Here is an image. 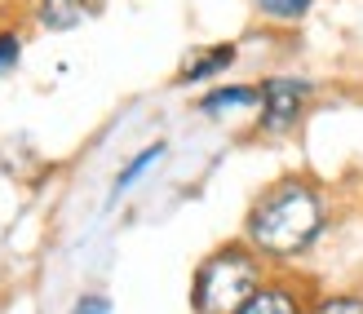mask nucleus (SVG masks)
<instances>
[{"instance_id":"nucleus-7","label":"nucleus","mask_w":363,"mask_h":314,"mask_svg":"<svg viewBox=\"0 0 363 314\" xmlns=\"http://www.w3.org/2000/svg\"><path fill=\"white\" fill-rule=\"evenodd\" d=\"M240 106H262V89L222 84V89H213V94L199 98V111H204V116H222V111H240Z\"/></svg>"},{"instance_id":"nucleus-6","label":"nucleus","mask_w":363,"mask_h":314,"mask_svg":"<svg viewBox=\"0 0 363 314\" xmlns=\"http://www.w3.org/2000/svg\"><path fill=\"white\" fill-rule=\"evenodd\" d=\"M235 62V45H208V49H195L186 62L177 71V84H204L213 76H222V71Z\"/></svg>"},{"instance_id":"nucleus-11","label":"nucleus","mask_w":363,"mask_h":314,"mask_svg":"<svg viewBox=\"0 0 363 314\" xmlns=\"http://www.w3.org/2000/svg\"><path fill=\"white\" fill-rule=\"evenodd\" d=\"M18 58H23V35H18V31H0V76L13 71Z\"/></svg>"},{"instance_id":"nucleus-3","label":"nucleus","mask_w":363,"mask_h":314,"mask_svg":"<svg viewBox=\"0 0 363 314\" xmlns=\"http://www.w3.org/2000/svg\"><path fill=\"white\" fill-rule=\"evenodd\" d=\"M257 89H262V120H257L262 138L293 133V128L301 124V116H306V102L315 98V84L297 80V76H270Z\"/></svg>"},{"instance_id":"nucleus-8","label":"nucleus","mask_w":363,"mask_h":314,"mask_svg":"<svg viewBox=\"0 0 363 314\" xmlns=\"http://www.w3.org/2000/svg\"><path fill=\"white\" fill-rule=\"evenodd\" d=\"M160 155H169V146H164V142H151L147 151H138V155H133V159L120 169V177H116V195H124V191H129L133 181H138L142 173L151 169V164H160Z\"/></svg>"},{"instance_id":"nucleus-5","label":"nucleus","mask_w":363,"mask_h":314,"mask_svg":"<svg viewBox=\"0 0 363 314\" xmlns=\"http://www.w3.org/2000/svg\"><path fill=\"white\" fill-rule=\"evenodd\" d=\"M102 9H106V0H35L31 5L35 23L45 31H71V27L89 23V18H98Z\"/></svg>"},{"instance_id":"nucleus-1","label":"nucleus","mask_w":363,"mask_h":314,"mask_svg":"<svg viewBox=\"0 0 363 314\" xmlns=\"http://www.w3.org/2000/svg\"><path fill=\"white\" fill-rule=\"evenodd\" d=\"M323 230H328V199H323L319 181L301 173L270 181L244 217V244L262 262H275V266L306 257L323 239Z\"/></svg>"},{"instance_id":"nucleus-10","label":"nucleus","mask_w":363,"mask_h":314,"mask_svg":"<svg viewBox=\"0 0 363 314\" xmlns=\"http://www.w3.org/2000/svg\"><path fill=\"white\" fill-rule=\"evenodd\" d=\"M252 5H257L266 18H275V23H301L315 0H252Z\"/></svg>"},{"instance_id":"nucleus-2","label":"nucleus","mask_w":363,"mask_h":314,"mask_svg":"<svg viewBox=\"0 0 363 314\" xmlns=\"http://www.w3.org/2000/svg\"><path fill=\"white\" fill-rule=\"evenodd\" d=\"M266 279H270L266 262L244 244V239L240 244H222L195 266L191 310L195 314H240L252 297H257V288Z\"/></svg>"},{"instance_id":"nucleus-12","label":"nucleus","mask_w":363,"mask_h":314,"mask_svg":"<svg viewBox=\"0 0 363 314\" xmlns=\"http://www.w3.org/2000/svg\"><path fill=\"white\" fill-rule=\"evenodd\" d=\"M71 314H111V301L102 297V292H84V297L76 301V310Z\"/></svg>"},{"instance_id":"nucleus-9","label":"nucleus","mask_w":363,"mask_h":314,"mask_svg":"<svg viewBox=\"0 0 363 314\" xmlns=\"http://www.w3.org/2000/svg\"><path fill=\"white\" fill-rule=\"evenodd\" d=\"M311 314H363V292H319Z\"/></svg>"},{"instance_id":"nucleus-4","label":"nucleus","mask_w":363,"mask_h":314,"mask_svg":"<svg viewBox=\"0 0 363 314\" xmlns=\"http://www.w3.org/2000/svg\"><path fill=\"white\" fill-rule=\"evenodd\" d=\"M315 297L311 288L297 284V279H266L257 288V297H252L240 314H311Z\"/></svg>"}]
</instances>
